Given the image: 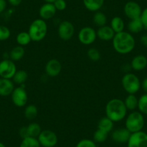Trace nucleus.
<instances>
[{
  "instance_id": "aec40b11",
  "label": "nucleus",
  "mask_w": 147,
  "mask_h": 147,
  "mask_svg": "<svg viewBox=\"0 0 147 147\" xmlns=\"http://www.w3.org/2000/svg\"><path fill=\"white\" fill-rule=\"evenodd\" d=\"M128 30L130 33L136 34L141 32L143 30H144V25L141 22V19L131 20L128 24Z\"/></svg>"
},
{
  "instance_id": "79ce46f5",
  "label": "nucleus",
  "mask_w": 147,
  "mask_h": 147,
  "mask_svg": "<svg viewBox=\"0 0 147 147\" xmlns=\"http://www.w3.org/2000/svg\"><path fill=\"white\" fill-rule=\"evenodd\" d=\"M140 41H141V43L143 45V46L147 48V34L143 35L141 37Z\"/></svg>"
},
{
  "instance_id": "bb28decb",
  "label": "nucleus",
  "mask_w": 147,
  "mask_h": 147,
  "mask_svg": "<svg viewBox=\"0 0 147 147\" xmlns=\"http://www.w3.org/2000/svg\"><path fill=\"white\" fill-rule=\"evenodd\" d=\"M28 78V73L25 70L17 71L14 77H12L14 82L16 83L17 84H20V85H23L24 83L27 81Z\"/></svg>"
},
{
  "instance_id": "393cba45",
  "label": "nucleus",
  "mask_w": 147,
  "mask_h": 147,
  "mask_svg": "<svg viewBox=\"0 0 147 147\" xmlns=\"http://www.w3.org/2000/svg\"><path fill=\"white\" fill-rule=\"evenodd\" d=\"M27 130H28V136L33 137V138H38L42 131L40 125L35 122L30 123L27 126Z\"/></svg>"
},
{
  "instance_id": "473e14b6",
  "label": "nucleus",
  "mask_w": 147,
  "mask_h": 147,
  "mask_svg": "<svg viewBox=\"0 0 147 147\" xmlns=\"http://www.w3.org/2000/svg\"><path fill=\"white\" fill-rule=\"evenodd\" d=\"M87 56L92 61H99L100 59L101 55H100V51L97 49L91 48L87 51Z\"/></svg>"
},
{
  "instance_id": "a878e982",
  "label": "nucleus",
  "mask_w": 147,
  "mask_h": 147,
  "mask_svg": "<svg viewBox=\"0 0 147 147\" xmlns=\"http://www.w3.org/2000/svg\"><path fill=\"white\" fill-rule=\"evenodd\" d=\"M107 21V19L105 14L102 12H100V11L96 12L94 13V16H93V22H94V24L96 26L99 27V28L106 25Z\"/></svg>"
},
{
  "instance_id": "58836bf2",
  "label": "nucleus",
  "mask_w": 147,
  "mask_h": 147,
  "mask_svg": "<svg viewBox=\"0 0 147 147\" xmlns=\"http://www.w3.org/2000/svg\"><path fill=\"white\" fill-rule=\"evenodd\" d=\"M7 1L6 0H0V14L2 13L6 9Z\"/></svg>"
},
{
  "instance_id": "f3484780",
  "label": "nucleus",
  "mask_w": 147,
  "mask_h": 147,
  "mask_svg": "<svg viewBox=\"0 0 147 147\" xmlns=\"http://www.w3.org/2000/svg\"><path fill=\"white\" fill-rule=\"evenodd\" d=\"M147 66V57L144 55L139 54L133 58L131 62V69L136 71L145 69Z\"/></svg>"
},
{
  "instance_id": "6ab92c4d",
  "label": "nucleus",
  "mask_w": 147,
  "mask_h": 147,
  "mask_svg": "<svg viewBox=\"0 0 147 147\" xmlns=\"http://www.w3.org/2000/svg\"><path fill=\"white\" fill-rule=\"evenodd\" d=\"M105 0H83V5L90 12H97L104 5Z\"/></svg>"
},
{
  "instance_id": "39448f33",
  "label": "nucleus",
  "mask_w": 147,
  "mask_h": 147,
  "mask_svg": "<svg viewBox=\"0 0 147 147\" xmlns=\"http://www.w3.org/2000/svg\"><path fill=\"white\" fill-rule=\"evenodd\" d=\"M123 88L128 94H134L138 92L141 89V82L136 74L132 73H125L123 77Z\"/></svg>"
},
{
  "instance_id": "7ed1b4c3",
  "label": "nucleus",
  "mask_w": 147,
  "mask_h": 147,
  "mask_svg": "<svg viewBox=\"0 0 147 147\" xmlns=\"http://www.w3.org/2000/svg\"><path fill=\"white\" fill-rule=\"evenodd\" d=\"M48 32V25L46 20L36 19L32 21L28 29V33L32 41L39 42L46 38Z\"/></svg>"
},
{
  "instance_id": "ddd939ff",
  "label": "nucleus",
  "mask_w": 147,
  "mask_h": 147,
  "mask_svg": "<svg viewBox=\"0 0 147 147\" xmlns=\"http://www.w3.org/2000/svg\"><path fill=\"white\" fill-rule=\"evenodd\" d=\"M62 70V65L57 59H51L45 66V71L48 76L51 77H57L60 74Z\"/></svg>"
},
{
  "instance_id": "20e7f679",
  "label": "nucleus",
  "mask_w": 147,
  "mask_h": 147,
  "mask_svg": "<svg viewBox=\"0 0 147 147\" xmlns=\"http://www.w3.org/2000/svg\"><path fill=\"white\" fill-rule=\"evenodd\" d=\"M145 124L144 116L139 111H132L128 114L125 118V128L131 134L142 131Z\"/></svg>"
},
{
  "instance_id": "6e6552de",
  "label": "nucleus",
  "mask_w": 147,
  "mask_h": 147,
  "mask_svg": "<svg viewBox=\"0 0 147 147\" xmlns=\"http://www.w3.org/2000/svg\"><path fill=\"white\" fill-rule=\"evenodd\" d=\"M78 39L82 44L91 45L97 39V32L91 27H84L79 32Z\"/></svg>"
},
{
  "instance_id": "72a5a7b5",
  "label": "nucleus",
  "mask_w": 147,
  "mask_h": 147,
  "mask_svg": "<svg viewBox=\"0 0 147 147\" xmlns=\"http://www.w3.org/2000/svg\"><path fill=\"white\" fill-rule=\"evenodd\" d=\"M11 35L10 30L5 25H0V41L7 40Z\"/></svg>"
},
{
  "instance_id": "7c9ffc66",
  "label": "nucleus",
  "mask_w": 147,
  "mask_h": 147,
  "mask_svg": "<svg viewBox=\"0 0 147 147\" xmlns=\"http://www.w3.org/2000/svg\"><path fill=\"white\" fill-rule=\"evenodd\" d=\"M138 109L143 115H147V93L142 94L138 98Z\"/></svg>"
},
{
  "instance_id": "c03bdc74",
  "label": "nucleus",
  "mask_w": 147,
  "mask_h": 147,
  "mask_svg": "<svg viewBox=\"0 0 147 147\" xmlns=\"http://www.w3.org/2000/svg\"><path fill=\"white\" fill-rule=\"evenodd\" d=\"M0 147H6V146H5L3 143L0 142Z\"/></svg>"
},
{
  "instance_id": "0eeeda50",
  "label": "nucleus",
  "mask_w": 147,
  "mask_h": 147,
  "mask_svg": "<svg viewBox=\"0 0 147 147\" xmlns=\"http://www.w3.org/2000/svg\"><path fill=\"white\" fill-rule=\"evenodd\" d=\"M17 71L16 64L10 59H4L0 62V77L10 80Z\"/></svg>"
},
{
  "instance_id": "cd10ccee",
  "label": "nucleus",
  "mask_w": 147,
  "mask_h": 147,
  "mask_svg": "<svg viewBox=\"0 0 147 147\" xmlns=\"http://www.w3.org/2000/svg\"><path fill=\"white\" fill-rule=\"evenodd\" d=\"M17 43L19 46H25L29 44L32 40L28 32H20L16 37Z\"/></svg>"
},
{
  "instance_id": "37998d69",
  "label": "nucleus",
  "mask_w": 147,
  "mask_h": 147,
  "mask_svg": "<svg viewBox=\"0 0 147 147\" xmlns=\"http://www.w3.org/2000/svg\"><path fill=\"white\" fill-rule=\"evenodd\" d=\"M46 2V3H53L56 0H43Z\"/></svg>"
},
{
  "instance_id": "ea45409f",
  "label": "nucleus",
  "mask_w": 147,
  "mask_h": 147,
  "mask_svg": "<svg viewBox=\"0 0 147 147\" xmlns=\"http://www.w3.org/2000/svg\"><path fill=\"white\" fill-rule=\"evenodd\" d=\"M141 88L144 90L145 93H147V77L143 80L141 82Z\"/></svg>"
},
{
  "instance_id": "f03ea898",
  "label": "nucleus",
  "mask_w": 147,
  "mask_h": 147,
  "mask_svg": "<svg viewBox=\"0 0 147 147\" xmlns=\"http://www.w3.org/2000/svg\"><path fill=\"white\" fill-rule=\"evenodd\" d=\"M127 110L124 102L120 99H112L105 106L106 117L114 123L120 122L127 116Z\"/></svg>"
},
{
  "instance_id": "f704fd0d",
  "label": "nucleus",
  "mask_w": 147,
  "mask_h": 147,
  "mask_svg": "<svg viewBox=\"0 0 147 147\" xmlns=\"http://www.w3.org/2000/svg\"><path fill=\"white\" fill-rule=\"evenodd\" d=\"M76 147H97V145L93 140L84 138L79 141Z\"/></svg>"
},
{
  "instance_id": "dca6fc26",
  "label": "nucleus",
  "mask_w": 147,
  "mask_h": 147,
  "mask_svg": "<svg viewBox=\"0 0 147 147\" xmlns=\"http://www.w3.org/2000/svg\"><path fill=\"white\" fill-rule=\"evenodd\" d=\"M115 33L110 26L105 25L98 28L97 31V37L103 41H110L113 39Z\"/></svg>"
},
{
  "instance_id": "9d476101",
  "label": "nucleus",
  "mask_w": 147,
  "mask_h": 147,
  "mask_svg": "<svg viewBox=\"0 0 147 147\" xmlns=\"http://www.w3.org/2000/svg\"><path fill=\"white\" fill-rule=\"evenodd\" d=\"M11 97H12V102L17 107H24L28 102V93L24 86L21 85L20 87L14 89L13 92L11 94Z\"/></svg>"
},
{
  "instance_id": "c85d7f7f",
  "label": "nucleus",
  "mask_w": 147,
  "mask_h": 147,
  "mask_svg": "<svg viewBox=\"0 0 147 147\" xmlns=\"http://www.w3.org/2000/svg\"><path fill=\"white\" fill-rule=\"evenodd\" d=\"M40 143L37 138L28 136L22 138L20 147H40Z\"/></svg>"
},
{
  "instance_id": "e433bc0d",
  "label": "nucleus",
  "mask_w": 147,
  "mask_h": 147,
  "mask_svg": "<svg viewBox=\"0 0 147 147\" xmlns=\"http://www.w3.org/2000/svg\"><path fill=\"white\" fill-rule=\"evenodd\" d=\"M140 19H141V22H142L143 25H144V29L147 30V7L142 10Z\"/></svg>"
},
{
  "instance_id": "423d86ee",
  "label": "nucleus",
  "mask_w": 147,
  "mask_h": 147,
  "mask_svg": "<svg viewBox=\"0 0 147 147\" xmlns=\"http://www.w3.org/2000/svg\"><path fill=\"white\" fill-rule=\"evenodd\" d=\"M37 138L43 147H54L58 143L57 135L51 130L42 131Z\"/></svg>"
},
{
  "instance_id": "4c0bfd02",
  "label": "nucleus",
  "mask_w": 147,
  "mask_h": 147,
  "mask_svg": "<svg viewBox=\"0 0 147 147\" xmlns=\"http://www.w3.org/2000/svg\"><path fill=\"white\" fill-rule=\"evenodd\" d=\"M19 135L22 138H25L28 137V130H27V126H23L19 130Z\"/></svg>"
},
{
  "instance_id": "9b49d317",
  "label": "nucleus",
  "mask_w": 147,
  "mask_h": 147,
  "mask_svg": "<svg viewBox=\"0 0 147 147\" xmlns=\"http://www.w3.org/2000/svg\"><path fill=\"white\" fill-rule=\"evenodd\" d=\"M123 12L125 16L131 20L138 19L140 18L142 12L141 7L138 3L134 1H129L125 3L123 8Z\"/></svg>"
},
{
  "instance_id": "4468645a",
  "label": "nucleus",
  "mask_w": 147,
  "mask_h": 147,
  "mask_svg": "<svg viewBox=\"0 0 147 147\" xmlns=\"http://www.w3.org/2000/svg\"><path fill=\"white\" fill-rule=\"evenodd\" d=\"M131 133L125 128H117L114 130L111 134V138L113 141L118 144H125L128 143Z\"/></svg>"
},
{
  "instance_id": "4be33fe9",
  "label": "nucleus",
  "mask_w": 147,
  "mask_h": 147,
  "mask_svg": "<svg viewBox=\"0 0 147 147\" xmlns=\"http://www.w3.org/2000/svg\"><path fill=\"white\" fill-rule=\"evenodd\" d=\"M124 104L126 107L127 110L134 111L136 109L138 108V99L134 94H128V95L124 100Z\"/></svg>"
},
{
  "instance_id": "2f4dec72",
  "label": "nucleus",
  "mask_w": 147,
  "mask_h": 147,
  "mask_svg": "<svg viewBox=\"0 0 147 147\" xmlns=\"http://www.w3.org/2000/svg\"><path fill=\"white\" fill-rule=\"evenodd\" d=\"M108 137V133L97 128V131H94L93 135V141L95 143H103L107 140Z\"/></svg>"
},
{
  "instance_id": "f257e3e1",
  "label": "nucleus",
  "mask_w": 147,
  "mask_h": 147,
  "mask_svg": "<svg viewBox=\"0 0 147 147\" xmlns=\"http://www.w3.org/2000/svg\"><path fill=\"white\" fill-rule=\"evenodd\" d=\"M112 41L114 50L120 54L130 53L136 46L134 37L132 34L125 31L115 33Z\"/></svg>"
},
{
  "instance_id": "a19ab883",
  "label": "nucleus",
  "mask_w": 147,
  "mask_h": 147,
  "mask_svg": "<svg viewBox=\"0 0 147 147\" xmlns=\"http://www.w3.org/2000/svg\"><path fill=\"white\" fill-rule=\"evenodd\" d=\"M8 2L13 7H18L22 3V0H7Z\"/></svg>"
},
{
  "instance_id": "1a4fd4ad",
  "label": "nucleus",
  "mask_w": 147,
  "mask_h": 147,
  "mask_svg": "<svg viewBox=\"0 0 147 147\" xmlns=\"http://www.w3.org/2000/svg\"><path fill=\"white\" fill-rule=\"evenodd\" d=\"M74 27L71 22L67 20L62 21L58 28V35L62 40L67 41L71 40L74 35Z\"/></svg>"
},
{
  "instance_id": "2eb2a0df",
  "label": "nucleus",
  "mask_w": 147,
  "mask_h": 147,
  "mask_svg": "<svg viewBox=\"0 0 147 147\" xmlns=\"http://www.w3.org/2000/svg\"><path fill=\"white\" fill-rule=\"evenodd\" d=\"M56 11L57 10L53 3H45L39 9V15L41 19L48 20L55 16Z\"/></svg>"
},
{
  "instance_id": "a211bd4d",
  "label": "nucleus",
  "mask_w": 147,
  "mask_h": 147,
  "mask_svg": "<svg viewBox=\"0 0 147 147\" xmlns=\"http://www.w3.org/2000/svg\"><path fill=\"white\" fill-rule=\"evenodd\" d=\"M14 89L13 82L8 79L0 78V96L7 97L10 95Z\"/></svg>"
},
{
  "instance_id": "412c9836",
  "label": "nucleus",
  "mask_w": 147,
  "mask_h": 147,
  "mask_svg": "<svg viewBox=\"0 0 147 147\" xmlns=\"http://www.w3.org/2000/svg\"><path fill=\"white\" fill-rule=\"evenodd\" d=\"M114 127V122L108 118L107 117H103L99 121L97 128L102 131H105L107 133H110L113 131Z\"/></svg>"
},
{
  "instance_id": "c756f323",
  "label": "nucleus",
  "mask_w": 147,
  "mask_h": 147,
  "mask_svg": "<svg viewBox=\"0 0 147 147\" xmlns=\"http://www.w3.org/2000/svg\"><path fill=\"white\" fill-rule=\"evenodd\" d=\"M38 113V107L34 105H29L27 106L25 109V112H24L25 118L30 120V121L36 118Z\"/></svg>"
},
{
  "instance_id": "f8f14e48",
  "label": "nucleus",
  "mask_w": 147,
  "mask_h": 147,
  "mask_svg": "<svg viewBox=\"0 0 147 147\" xmlns=\"http://www.w3.org/2000/svg\"><path fill=\"white\" fill-rule=\"evenodd\" d=\"M127 146L128 147H147V134L142 131L131 134Z\"/></svg>"
},
{
  "instance_id": "5701e85b",
  "label": "nucleus",
  "mask_w": 147,
  "mask_h": 147,
  "mask_svg": "<svg viewBox=\"0 0 147 147\" xmlns=\"http://www.w3.org/2000/svg\"><path fill=\"white\" fill-rule=\"evenodd\" d=\"M110 27L113 29V30L115 32V33H118L124 31L125 28V22L120 17H114L110 22Z\"/></svg>"
},
{
  "instance_id": "b1692460",
  "label": "nucleus",
  "mask_w": 147,
  "mask_h": 147,
  "mask_svg": "<svg viewBox=\"0 0 147 147\" xmlns=\"http://www.w3.org/2000/svg\"><path fill=\"white\" fill-rule=\"evenodd\" d=\"M25 55V49L22 46H18L14 47L9 52V59L13 61L21 60Z\"/></svg>"
},
{
  "instance_id": "c9c22d12",
  "label": "nucleus",
  "mask_w": 147,
  "mask_h": 147,
  "mask_svg": "<svg viewBox=\"0 0 147 147\" xmlns=\"http://www.w3.org/2000/svg\"><path fill=\"white\" fill-rule=\"evenodd\" d=\"M53 4L54 5L56 10L58 11H63L67 6L65 0H56Z\"/></svg>"
}]
</instances>
